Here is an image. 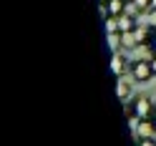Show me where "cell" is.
Instances as JSON below:
<instances>
[{
	"instance_id": "cell-1",
	"label": "cell",
	"mask_w": 156,
	"mask_h": 146,
	"mask_svg": "<svg viewBox=\"0 0 156 146\" xmlns=\"http://www.w3.org/2000/svg\"><path fill=\"white\" fill-rule=\"evenodd\" d=\"M154 109H156V103H151L146 96H133L126 103V116L136 121H146V119H154Z\"/></svg>"
},
{
	"instance_id": "cell-7",
	"label": "cell",
	"mask_w": 156,
	"mask_h": 146,
	"mask_svg": "<svg viewBox=\"0 0 156 146\" xmlns=\"http://www.w3.org/2000/svg\"><path fill=\"white\" fill-rule=\"evenodd\" d=\"M106 8H108V13L113 18H121L126 13V5H129V0H108V3H103Z\"/></svg>"
},
{
	"instance_id": "cell-13",
	"label": "cell",
	"mask_w": 156,
	"mask_h": 146,
	"mask_svg": "<svg viewBox=\"0 0 156 146\" xmlns=\"http://www.w3.org/2000/svg\"><path fill=\"white\" fill-rule=\"evenodd\" d=\"M149 48H151V53H156V30H154V35H151V43H149Z\"/></svg>"
},
{
	"instance_id": "cell-9",
	"label": "cell",
	"mask_w": 156,
	"mask_h": 146,
	"mask_svg": "<svg viewBox=\"0 0 156 146\" xmlns=\"http://www.w3.org/2000/svg\"><path fill=\"white\" fill-rule=\"evenodd\" d=\"M139 43H136V35L133 33H121V48H126V51H129V48H136Z\"/></svg>"
},
{
	"instance_id": "cell-12",
	"label": "cell",
	"mask_w": 156,
	"mask_h": 146,
	"mask_svg": "<svg viewBox=\"0 0 156 146\" xmlns=\"http://www.w3.org/2000/svg\"><path fill=\"white\" fill-rule=\"evenodd\" d=\"M106 33H121L119 30V18H106Z\"/></svg>"
},
{
	"instance_id": "cell-8",
	"label": "cell",
	"mask_w": 156,
	"mask_h": 146,
	"mask_svg": "<svg viewBox=\"0 0 156 146\" xmlns=\"http://www.w3.org/2000/svg\"><path fill=\"white\" fill-rule=\"evenodd\" d=\"M133 35H136V43H139V45H149V43H151V35H154V30H149V28L139 25V28L133 30Z\"/></svg>"
},
{
	"instance_id": "cell-3",
	"label": "cell",
	"mask_w": 156,
	"mask_h": 146,
	"mask_svg": "<svg viewBox=\"0 0 156 146\" xmlns=\"http://www.w3.org/2000/svg\"><path fill=\"white\" fill-rule=\"evenodd\" d=\"M126 71H131V61H126L123 53H113L111 55V73L116 76V78H123Z\"/></svg>"
},
{
	"instance_id": "cell-18",
	"label": "cell",
	"mask_w": 156,
	"mask_h": 146,
	"mask_svg": "<svg viewBox=\"0 0 156 146\" xmlns=\"http://www.w3.org/2000/svg\"><path fill=\"white\" fill-rule=\"evenodd\" d=\"M98 3H108V0H98Z\"/></svg>"
},
{
	"instance_id": "cell-5",
	"label": "cell",
	"mask_w": 156,
	"mask_h": 146,
	"mask_svg": "<svg viewBox=\"0 0 156 146\" xmlns=\"http://www.w3.org/2000/svg\"><path fill=\"white\" fill-rule=\"evenodd\" d=\"M136 28H139V23H136V15L123 13V15L119 18V30H121V33H133Z\"/></svg>"
},
{
	"instance_id": "cell-6",
	"label": "cell",
	"mask_w": 156,
	"mask_h": 146,
	"mask_svg": "<svg viewBox=\"0 0 156 146\" xmlns=\"http://www.w3.org/2000/svg\"><path fill=\"white\" fill-rule=\"evenodd\" d=\"M116 93L123 103L131 101V81H123V78H116Z\"/></svg>"
},
{
	"instance_id": "cell-11",
	"label": "cell",
	"mask_w": 156,
	"mask_h": 146,
	"mask_svg": "<svg viewBox=\"0 0 156 146\" xmlns=\"http://www.w3.org/2000/svg\"><path fill=\"white\" fill-rule=\"evenodd\" d=\"M129 3H131L139 13H149V10H151V0H129Z\"/></svg>"
},
{
	"instance_id": "cell-2",
	"label": "cell",
	"mask_w": 156,
	"mask_h": 146,
	"mask_svg": "<svg viewBox=\"0 0 156 146\" xmlns=\"http://www.w3.org/2000/svg\"><path fill=\"white\" fill-rule=\"evenodd\" d=\"M151 61H133L131 63V78L133 81H139V83H146V81H151Z\"/></svg>"
},
{
	"instance_id": "cell-14",
	"label": "cell",
	"mask_w": 156,
	"mask_h": 146,
	"mask_svg": "<svg viewBox=\"0 0 156 146\" xmlns=\"http://www.w3.org/2000/svg\"><path fill=\"white\" fill-rule=\"evenodd\" d=\"M139 146H156V139H146V141H139Z\"/></svg>"
},
{
	"instance_id": "cell-17",
	"label": "cell",
	"mask_w": 156,
	"mask_h": 146,
	"mask_svg": "<svg viewBox=\"0 0 156 146\" xmlns=\"http://www.w3.org/2000/svg\"><path fill=\"white\" fill-rule=\"evenodd\" d=\"M154 121H156V109H154Z\"/></svg>"
},
{
	"instance_id": "cell-10",
	"label": "cell",
	"mask_w": 156,
	"mask_h": 146,
	"mask_svg": "<svg viewBox=\"0 0 156 146\" xmlns=\"http://www.w3.org/2000/svg\"><path fill=\"white\" fill-rule=\"evenodd\" d=\"M108 48L113 53L121 51V33H108Z\"/></svg>"
},
{
	"instance_id": "cell-16",
	"label": "cell",
	"mask_w": 156,
	"mask_h": 146,
	"mask_svg": "<svg viewBox=\"0 0 156 146\" xmlns=\"http://www.w3.org/2000/svg\"><path fill=\"white\" fill-rule=\"evenodd\" d=\"M151 13H156V0H151Z\"/></svg>"
},
{
	"instance_id": "cell-15",
	"label": "cell",
	"mask_w": 156,
	"mask_h": 146,
	"mask_svg": "<svg viewBox=\"0 0 156 146\" xmlns=\"http://www.w3.org/2000/svg\"><path fill=\"white\" fill-rule=\"evenodd\" d=\"M149 61H151V71H154V76H156V53L149 58Z\"/></svg>"
},
{
	"instance_id": "cell-4",
	"label": "cell",
	"mask_w": 156,
	"mask_h": 146,
	"mask_svg": "<svg viewBox=\"0 0 156 146\" xmlns=\"http://www.w3.org/2000/svg\"><path fill=\"white\" fill-rule=\"evenodd\" d=\"M156 136V121L154 119H146V121H136V139L146 141V139H154Z\"/></svg>"
}]
</instances>
